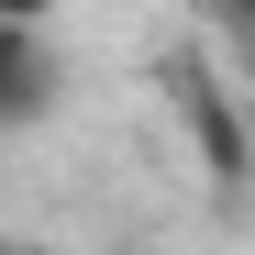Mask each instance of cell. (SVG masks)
<instances>
[{
    "mask_svg": "<svg viewBox=\"0 0 255 255\" xmlns=\"http://www.w3.org/2000/svg\"><path fill=\"white\" fill-rule=\"evenodd\" d=\"M178 111H189V144H200V166H211V189L222 200H244V178H255V144H244V111L211 89L200 67H178Z\"/></svg>",
    "mask_w": 255,
    "mask_h": 255,
    "instance_id": "2",
    "label": "cell"
},
{
    "mask_svg": "<svg viewBox=\"0 0 255 255\" xmlns=\"http://www.w3.org/2000/svg\"><path fill=\"white\" fill-rule=\"evenodd\" d=\"M67 111V45L45 11H0V133H45Z\"/></svg>",
    "mask_w": 255,
    "mask_h": 255,
    "instance_id": "1",
    "label": "cell"
}]
</instances>
